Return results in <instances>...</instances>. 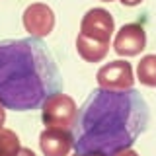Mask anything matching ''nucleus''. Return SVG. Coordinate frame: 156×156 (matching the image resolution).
<instances>
[{"label": "nucleus", "mask_w": 156, "mask_h": 156, "mask_svg": "<svg viewBox=\"0 0 156 156\" xmlns=\"http://www.w3.org/2000/svg\"><path fill=\"white\" fill-rule=\"evenodd\" d=\"M123 6H136V4H140L143 0H119Z\"/></svg>", "instance_id": "ddd939ff"}, {"label": "nucleus", "mask_w": 156, "mask_h": 156, "mask_svg": "<svg viewBox=\"0 0 156 156\" xmlns=\"http://www.w3.org/2000/svg\"><path fill=\"white\" fill-rule=\"evenodd\" d=\"M136 78L144 86H156V55H144L140 58L139 66H136Z\"/></svg>", "instance_id": "9d476101"}, {"label": "nucleus", "mask_w": 156, "mask_h": 156, "mask_svg": "<svg viewBox=\"0 0 156 156\" xmlns=\"http://www.w3.org/2000/svg\"><path fill=\"white\" fill-rule=\"evenodd\" d=\"M113 47L121 57H135L146 47V33L139 23H127L117 31Z\"/></svg>", "instance_id": "6e6552de"}, {"label": "nucleus", "mask_w": 156, "mask_h": 156, "mask_svg": "<svg viewBox=\"0 0 156 156\" xmlns=\"http://www.w3.org/2000/svg\"><path fill=\"white\" fill-rule=\"evenodd\" d=\"M16 156H35V152H33L31 148H20V152Z\"/></svg>", "instance_id": "f8f14e48"}, {"label": "nucleus", "mask_w": 156, "mask_h": 156, "mask_svg": "<svg viewBox=\"0 0 156 156\" xmlns=\"http://www.w3.org/2000/svg\"><path fill=\"white\" fill-rule=\"evenodd\" d=\"M58 88V66L39 39L0 41V104L6 109H35Z\"/></svg>", "instance_id": "f03ea898"}, {"label": "nucleus", "mask_w": 156, "mask_h": 156, "mask_svg": "<svg viewBox=\"0 0 156 156\" xmlns=\"http://www.w3.org/2000/svg\"><path fill=\"white\" fill-rule=\"evenodd\" d=\"M148 125V105L136 90L98 88L82 104L74 123L78 156H117L131 148Z\"/></svg>", "instance_id": "f257e3e1"}, {"label": "nucleus", "mask_w": 156, "mask_h": 156, "mask_svg": "<svg viewBox=\"0 0 156 156\" xmlns=\"http://www.w3.org/2000/svg\"><path fill=\"white\" fill-rule=\"evenodd\" d=\"M78 117V107L70 96L66 94H57L49 96L43 101L41 109V119L47 127H57V129H70L76 123Z\"/></svg>", "instance_id": "7ed1b4c3"}, {"label": "nucleus", "mask_w": 156, "mask_h": 156, "mask_svg": "<svg viewBox=\"0 0 156 156\" xmlns=\"http://www.w3.org/2000/svg\"><path fill=\"white\" fill-rule=\"evenodd\" d=\"M22 20H23L26 31L35 39L47 37L53 31V27H55V14H53V10L47 4H41V2L29 4L23 10Z\"/></svg>", "instance_id": "39448f33"}, {"label": "nucleus", "mask_w": 156, "mask_h": 156, "mask_svg": "<svg viewBox=\"0 0 156 156\" xmlns=\"http://www.w3.org/2000/svg\"><path fill=\"white\" fill-rule=\"evenodd\" d=\"M113 31H115V22L111 18V14L104 8L88 10L80 22V33H84L92 39H98V41L109 43Z\"/></svg>", "instance_id": "423d86ee"}, {"label": "nucleus", "mask_w": 156, "mask_h": 156, "mask_svg": "<svg viewBox=\"0 0 156 156\" xmlns=\"http://www.w3.org/2000/svg\"><path fill=\"white\" fill-rule=\"evenodd\" d=\"M39 148L45 156H68L74 148V136L68 129L47 127L39 135Z\"/></svg>", "instance_id": "0eeeda50"}, {"label": "nucleus", "mask_w": 156, "mask_h": 156, "mask_svg": "<svg viewBox=\"0 0 156 156\" xmlns=\"http://www.w3.org/2000/svg\"><path fill=\"white\" fill-rule=\"evenodd\" d=\"M96 80L100 88H105V90H131L135 76L127 61H111L98 70Z\"/></svg>", "instance_id": "20e7f679"}, {"label": "nucleus", "mask_w": 156, "mask_h": 156, "mask_svg": "<svg viewBox=\"0 0 156 156\" xmlns=\"http://www.w3.org/2000/svg\"><path fill=\"white\" fill-rule=\"evenodd\" d=\"M76 51L84 61L88 62H100L101 58H105L107 51H109V43L105 41H98L84 35V33H78L76 37Z\"/></svg>", "instance_id": "1a4fd4ad"}, {"label": "nucleus", "mask_w": 156, "mask_h": 156, "mask_svg": "<svg viewBox=\"0 0 156 156\" xmlns=\"http://www.w3.org/2000/svg\"><path fill=\"white\" fill-rule=\"evenodd\" d=\"M104 2H113V0H104Z\"/></svg>", "instance_id": "dca6fc26"}, {"label": "nucleus", "mask_w": 156, "mask_h": 156, "mask_svg": "<svg viewBox=\"0 0 156 156\" xmlns=\"http://www.w3.org/2000/svg\"><path fill=\"white\" fill-rule=\"evenodd\" d=\"M76 156H78V154H76Z\"/></svg>", "instance_id": "f3484780"}, {"label": "nucleus", "mask_w": 156, "mask_h": 156, "mask_svg": "<svg viewBox=\"0 0 156 156\" xmlns=\"http://www.w3.org/2000/svg\"><path fill=\"white\" fill-rule=\"evenodd\" d=\"M4 119H6V111H4V105L0 104V129H2V125H4Z\"/></svg>", "instance_id": "4468645a"}, {"label": "nucleus", "mask_w": 156, "mask_h": 156, "mask_svg": "<svg viewBox=\"0 0 156 156\" xmlns=\"http://www.w3.org/2000/svg\"><path fill=\"white\" fill-rule=\"evenodd\" d=\"M20 139L14 131L0 129V156H16L20 152Z\"/></svg>", "instance_id": "9b49d317"}, {"label": "nucleus", "mask_w": 156, "mask_h": 156, "mask_svg": "<svg viewBox=\"0 0 156 156\" xmlns=\"http://www.w3.org/2000/svg\"><path fill=\"white\" fill-rule=\"evenodd\" d=\"M117 156H139L135 152V150H131V148H127V150H123V152H119Z\"/></svg>", "instance_id": "2eb2a0df"}]
</instances>
